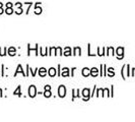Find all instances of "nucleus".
<instances>
[{
	"label": "nucleus",
	"instance_id": "nucleus-13",
	"mask_svg": "<svg viewBox=\"0 0 135 122\" xmlns=\"http://www.w3.org/2000/svg\"><path fill=\"white\" fill-rule=\"evenodd\" d=\"M80 52H81V50H80L79 47L74 48V55H80Z\"/></svg>",
	"mask_w": 135,
	"mask_h": 122
},
{
	"label": "nucleus",
	"instance_id": "nucleus-11",
	"mask_svg": "<svg viewBox=\"0 0 135 122\" xmlns=\"http://www.w3.org/2000/svg\"><path fill=\"white\" fill-rule=\"evenodd\" d=\"M8 54H9L10 56H14L15 55V49L13 48V47L9 48V50H8Z\"/></svg>",
	"mask_w": 135,
	"mask_h": 122
},
{
	"label": "nucleus",
	"instance_id": "nucleus-5",
	"mask_svg": "<svg viewBox=\"0 0 135 122\" xmlns=\"http://www.w3.org/2000/svg\"><path fill=\"white\" fill-rule=\"evenodd\" d=\"M90 74V70L87 67H84L82 70V75L83 76H89Z\"/></svg>",
	"mask_w": 135,
	"mask_h": 122
},
{
	"label": "nucleus",
	"instance_id": "nucleus-20",
	"mask_svg": "<svg viewBox=\"0 0 135 122\" xmlns=\"http://www.w3.org/2000/svg\"><path fill=\"white\" fill-rule=\"evenodd\" d=\"M6 6H7V7H11V6H12V3H10V2H9V3L6 4Z\"/></svg>",
	"mask_w": 135,
	"mask_h": 122
},
{
	"label": "nucleus",
	"instance_id": "nucleus-19",
	"mask_svg": "<svg viewBox=\"0 0 135 122\" xmlns=\"http://www.w3.org/2000/svg\"><path fill=\"white\" fill-rule=\"evenodd\" d=\"M45 90H51V87H50V85H46Z\"/></svg>",
	"mask_w": 135,
	"mask_h": 122
},
{
	"label": "nucleus",
	"instance_id": "nucleus-17",
	"mask_svg": "<svg viewBox=\"0 0 135 122\" xmlns=\"http://www.w3.org/2000/svg\"><path fill=\"white\" fill-rule=\"evenodd\" d=\"M35 12H36L37 14H40V13L42 12V9H41V8H39V7H38V5H37V8H36V10H35Z\"/></svg>",
	"mask_w": 135,
	"mask_h": 122
},
{
	"label": "nucleus",
	"instance_id": "nucleus-9",
	"mask_svg": "<svg viewBox=\"0 0 135 122\" xmlns=\"http://www.w3.org/2000/svg\"><path fill=\"white\" fill-rule=\"evenodd\" d=\"M68 70H69V69L66 68V67H65V68H63V69H62V73H61V75H62V76H68V75H69Z\"/></svg>",
	"mask_w": 135,
	"mask_h": 122
},
{
	"label": "nucleus",
	"instance_id": "nucleus-21",
	"mask_svg": "<svg viewBox=\"0 0 135 122\" xmlns=\"http://www.w3.org/2000/svg\"><path fill=\"white\" fill-rule=\"evenodd\" d=\"M57 51H58V54H59V55H61V54H62V53H61V49H60V48H57Z\"/></svg>",
	"mask_w": 135,
	"mask_h": 122
},
{
	"label": "nucleus",
	"instance_id": "nucleus-6",
	"mask_svg": "<svg viewBox=\"0 0 135 122\" xmlns=\"http://www.w3.org/2000/svg\"><path fill=\"white\" fill-rule=\"evenodd\" d=\"M19 72H20V73H23V75H24V72H23V69L22 68V65H18V67H17V70L15 71L14 75H17V74H18Z\"/></svg>",
	"mask_w": 135,
	"mask_h": 122
},
{
	"label": "nucleus",
	"instance_id": "nucleus-16",
	"mask_svg": "<svg viewBox=\"0 0 135 122\" xmlns=\"http://www.w3.org/2000/svg\"><path fill=\"white\" fill-rule=\"evenodd\" d=\"M44 95H45V97H47V98L51 97V92H50V90H46V92L44 93Z\"/></svg>",
	"mask_w": 135,
	"mask_h": 122
},
{
	"label": "nucleus",
	"instance_id": "nucleus-2",
	"mask_svg": "<svg viewBox=\"0 0 135 122\" xmlns=\"http://www.w3.org/2000/svg\"><path fill=\"white\" fill-rule=\"evenodd\" d=\"M29 95L30 97L34 98L36 95H37V90H36V87L35 85H30V89H29Z\"/></svg>",
	"mask_w": 135,
	"mask_h": 122
},
{
	"label": "nucleus",
	"instance_id": "nucleus-12",
	"mask_svg": "<svg viewBox=\"0 0 135 122\" xmlns=\"http://www.w3.org/2000/svg\"><path fill=\"white\" fill-rule=\"evenodd\" d=\"M39 73H40V75H41V76H45L46 73H47V71H46V69L43 67V68H40V71H39Z\"/></svg>",
	"mask_w": 135,
	"mask_h": 122
},
{
	"label": "nucleus",
	"instance_id": "nucleus-10",
	"mask_svg": "<svg viewBox=\"0 0 135 122\" xmlns=\"http://www.w3.org/2000/svg\"><path fill=\"white\" fill-rule=\"evenodd\" d=\"M64 55L65 56H70L71 55V49L67 47V48H65V51H64Z\"/></svg>",
	"mask_w": 135,
	"mask_h": 122
},
{
	"label": "nucleus",
	"instance_id": "nucleus-14",
	"mask_svg": "<svg viewBox=\"0 0 135 122\" xmlns=\"http://www.w3.org/2000/svg\"><path fill=\"white\" fill-rule=\"evenodd\" d=\"M14 95H17V96H22V94H20V87H17L16 91H14Z\"/></svg>",
	"mask_w": 135,
	"mask_h": 122
},
{
	"label": "nucleus",
	"instance_id": "nucleus-22",
	"mask_svg": "<svg viewBox=\"0 0 135 122\" xmlns=\"http://www.w3.org/2000/svg\"><path fill=\"white\" fill-rule=\"evenodd\" d=\"M2 12H3V10H2V9H1V8H0V14H1V13H2Z\"/></svg>",
	"mask_w": 135,
	"mask_h": 122
},
{
	"label": "nucleus",
	"instance_id": "nucleus-18",
	"mask_svg": "<svg viewBox=\"0 0 135 122\" xmlns=\"http://www.w3.org/2000/svg\"><path fill=\"white\" fill-rule=\"evenodd\" d=\"M108 71H109V75H110V76L114 75V71H113V68H109V69H108Z\"/></svg>",
	"mask_w": 135,
	"mask_h": 122
},
{
	"label": "nucleus",
	"instance_id": "nucleus-8",
	"mask_svg": "<svg viewBox=\"0 0 135 122\" xmlns=\"http://www.w3.org/2000/svg\"><path fill=\"white\" fill-rule=\"evenodd\" d=\"M123 52H124V49L123 48H118L117 49V54L119 55V58H122V56H123Z\"/></svg>",
	"mask_w": 135,
	"mask_h": 122
},
{
	"label": "nucleus",
	"instance_id": "nucleus-23",
	"mask_svg": "<svg viewBox=\"0 0 135 122\" xmlns=\"http://www.w3.org/2000/svg\"><path fill=\"white\" fill-rule=\"evenodd\" d=\"M1 93H2V91H1V90H0V96H2V94H1Z\"/></svg>",
	"mask_w": 135,
	"mask_h": 122
},
{
	"label": "nucleus",
	"instance_id": "nucleus-4",
	"mask_svg": "<svg viewBox=\"0 0 135 122\" xmlns=\"http://www.w3.org/2000/svg\"><path fill=\"white\" fill-rule=\"evenodd\" d=\"M98 68H96V67H94V68H91V69H90V75H92V76H97V75H98Z\"/></svg>",
	"mask_w": 135,
	"mask_h": 122
},
{
	"label": "nucleus",
	"instance_id": "nucleus-24",
	"mask_svg": "<svg viewBox=\"0 0 135 122\" xmlns=\"http://www.w3.org/2000/svg\"><path fill=\"white\" fill-rule=\"evenodd\" d=\"M1 5H2V3H0V7H1Z\"/></svg>",
	"mask_w": 135,
	"mask_h": 122
},
{
	"label": "nucleus",
	"instance_id": "nucleus-15",
	"mask_svg": "<svg viewBox=\"0 0 135 122\" xmlns=\"http://www.w3.org/2000/svg\"><path fill=\"white\" fill-rule=\"evenodd\" d=\"M13 12V10H12V8L11 7H7L6 8V10H5V13H7V14H11Z\"/></svg>",
	"mask_w": 135,
	"mask_h": 122
},
{
	"label": "nucleus",
	"instance_id": "nucleus-1",
	"mask_svg": "<svg viewBox=\"0 0 135 122\" xmlns=\"http://www.w3.org/2000/svg\"><path fill=\"white\" fill-rule=\"evenodd\" d=\"M58 94H59V97H61V98L65 97V95H66V89H65L64 85H60V87H59V89H58Z\"/></svg>",
	"mask_w": 135,
	"mask_h": 122
},
{
	"label": "nucleus",
	"instance_id": "nucleus-3",
	"mask_svg": "<svg viewBox=\"0 0 135 122\" xmlns=\"http://www.w3.org/2000/svg\"><path fill=\"white\" fill-rule=\"evenodd\" d=\"M82 96L86 99H90V90L89 89H84L82 91Z\"/></svg>",
	"mask_w": 135,
	"mask_h": 122
},
{
	"label": "nucleus",
	"instance_id": "nucleus-7",
	"mask_svg": "<svg viewBox=\"0 0 135 122\" xmlns=\"http://www.w3.org/2000/svg\"><path fill=\"white\" fill-rule=\"evenodd\" d=\"M48 73H49V75L52 76V77H53V76H55V75H56V69L53 68V67H52V68H50V69H49V72H48Z\"/></svg>",
	"mask_w": 135,
	"mask_h": 122
}]
</instances>
